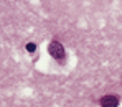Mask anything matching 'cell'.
I'll use <instances>...</instances> for the list:
<instances>
[{
	"label": "cell",
	"mask_w": 122,
	"mask_h": 107,
	"mask_svg": "<svg viewBox=\"0 0 122 107\" xmlns=\"http://www.w3.org/2000/svg\"><path fill=\"white\" fill-rule=\"evenodd\" d=\"M35 49H36V44H35V43H28V44H26V51L33 53Z\"/></svg>",
	"instance_id": "3"
},
{
	"label": "cell",
	"mask_w": 122,
	"mask_h": 107,
	"mask_svg": "<svg viewBox=\"0 0 122 107\" xmlns=\"http://www.w3.org/2000/svg\"><path fill=\"white\" fill-rule=\"evenodd\" d=\"M101 106L102 107H117L119 106V97H116V96H104L101 99Z\"/></svg>",
	"instance_id": "2"
},
{
	"label": "cell",
	"mask_w": 122,
	"mask_h": 107,
	"mask_svg": "<svg viewBox=\"0 0 122 107\" xmlns=\"http://www.w3.org/2000/svg\"><path fill=\"white\" fill-rule=\"evenodd\" d=\"M48 51H50V54L56 61H63L64 59V48H63V44L60 41H51L50 46H48Z\"/></svg>",
	"instance_id": "1"
}]
</instances>
